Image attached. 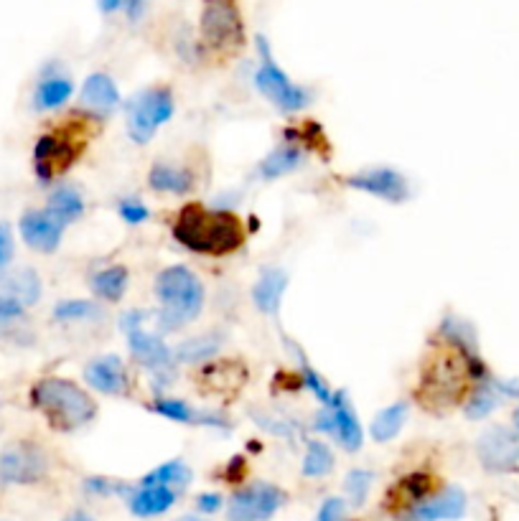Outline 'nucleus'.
Wrapping results in <instances>:
<instances>
[{
    "mask_svg": "<svg viewBox=\"0 0 519 521\" xmlns=\"http://www.w3.org/2000/svg\"><path fill=\"white\" fill-rule=\"evenodd\" d=\"M326 410L329 412L316 417V430L334 433L336 440H339L349 453H357V450L362 448L364 433L357 415H354L352 405H349V400H346V394L344 392L334 394V400H331V405L326 407Z\"/></svg>",
    "mask_w": 519,
    "mask_h": 521,
    "instance_id": "13",
    "label": "nucleus"
},
{
    "mask_svg": "<svg viewBox=\"0 0 519 521\" xmlns=\"http://www.w3.org/2000/svg\"><path fill=\"white\" fill-rule=\"evenodd\" d=\"M303 384H306V387L311 389L313 394H316V400H319L321 405H324V407L331 405V400H334V394L329 392V387H326L324 379H321L319 374L313 372V369L306 364V361H303Z\"/></svg>",
    "mask_w": 519,
    "mask_h": 521,
    "instance_id": "36",
    "label": "nucleus"
},
{
    "mask_svg": "<svg viewBox=\"0 0 519 521\" xmlns=\"http://www.w3.org/2000/svg\"><path fill=\"white\" fill-rule=\"evenodd\" d=\"M176 504V491L166 486H140L138 491L128 494V506L135 516H158L166 514L171 506Z\"/></svg>",
    "mask_w": 519,
    "mask_h": 521,
    "instance_id": "19",
    "label": "nucleus"
},
{
    "mask_svg": "<svg viewBox=\"0 0 519 521\" xmlns=\"http://www.w3.org/2000/svg\"><path fill=\"white\" fill-rule=\"evenodd\" d=\"M130 283V275L123 265H112L105 267L102 272H97L92 278V290H95L97 298L107 300V303H118L125 295Z\"/></svg>",
    "mask_w": 519,
    "mask_h": 521,
    "instance_id": "25",
    "label": "nucleus"
},
{
    "mask_svg": "<svg viewBox=\"0 0 519 521\" xmlns=\"http://www.w3.org/2000/svg\"><path fill=\"white\" fill-rule=\"evenodd\" d=\"M257 49H260V56H263V67L255 72V87L283 112L303 110V107L308 105L306 89L293 84L291 79H288V74L275 64L268 41L257 39Z\"/></svg>",
    "mask_w": 519,
    "mask_h": 521,
    "instance_id": "6",
    "label": "nucleus"
},
{
    "mask_svg": "<svg viewBox=\"0 0 519 521\" xmlns=\"http://www.w3.org/2000/svg\"><path fill=\"white\" fill-rule=\"evenodd\" d=\"M207 3H209V0H207Z\"/></svg>",
    "mask_w": 519,
    "mask_h": 521,
    "instance_id": "47",
    "label": "nucleus"
},
{
    "mask_svg": "<svg viewBox=\"0 0 519 521\" xmlns=\"http://www.w3.org/2000/svg\"><path fill=\"white\" fill-rule=\"evenodd\" d=\"M49 461L46 453L34 443H16L6 453H0V483L28 486L46 476Z\"/></svg>",
    "mask_w": 519,
    "mask_h": 521,
    "instance_id": "10",
    "label": "nucleus"
},
{
    "mask_svg": "<svg viewBox=\"0 0 519 521\" xmlns=\"http://www.w3.org/2000/svg\"><path fill=\"white\" fill-rule=\"evenodd\" d=\"M476 450L486 471L504 473L519 466V435L509 427H489L479 438Z\"/></svg>",
    "mask_w": 519,
    "mask_h": 521,
    "instance_id": "12",
    "label": "nucleus"
},
{
    "mask_svg": "<svg viewBox=\"0 0 519 521\" xmlns=\"http://www.w3.org/2000/svg\"><path fill=\"white\" fill-rule=\"evenodd\" d=\"M54 318L64 323L95 321V318H102V311L97 308V303H90V300H64L54 308Z\"/></svg>",
    "mask_w": 519,
    "mask_h": 521,
    "instance_id": "33",
    "label": "nucleus"
},
{
    "mask_svg": "<svg viewBox=\"0 0 519 521\" xmlns=\"http://www.w3.org/2000/svg\"><path fill=\"white\" fill-rule=\"evenodd\" d=\"M120 92L107 74H92L82 87V105L92 112H110L118 107Z\"/></svg>",
    "mask_w": 519,
    "mask_h": 521,
    "instance_id": "21",
    "label": "nucleus"
},
{
    "mask_svg": "<svg viewBox=\"0 0 519 521\" xmlns=\"http://www.w3.org/2000/svg\"><path fill=\"white\" fill-rule=\"evenodd\" d=\"M285 504V494L270 483H257V486L237 491L227 506L229 521H268L280 506Z\"/></svg>",
    "mask_w": 519,
    "mask_h": 521,
    "instance_id": "11",
    "label": "nucleus"
},
{
    "mask_svg": "<svg viewBox=\"0 0 519 521\" xmlns=\"http://www.w3.org/2000/svg\"><path fill=\"white\" fill-rule=\"evenodd\" d=\"M64 224L56 217H51L49 211H28L21 219V237L31 250L39 252H54L62 242Z\"/></svg>",
    "mask_w": 519,
    "mask_h": 521,
    "instance_id": "16",
    "label": "nucleus"
},
{
    "mask_svg": "<svg viewBox=\"0 0 519 521\" xmlns=\"http://www.w3.org/2000/svg\"><path fill=\"white\" fill-rule=\"evenodd\" d=\"M153 191H163V194L184 196L194 189V176L186 168L171 166V163H156L148 176Z\"/></svg>",
    "mask_w": 519,
    "mask_h": 521,
    "instance_id": "22",
    "label": "nucleus"
},
{
    "mask_svg": "<svg viewBox=\"0 0 519 521\" xmlns=\"http://www.w3.org/2000/svg\"><path fill=\"white\" fill-rule=\"evenodd\" d=\"M151 410L158 412L161 417H166V420L181 422V425H191V422H201V425H212V427L224 425L222 417L209 415V412L191 410V405H186V402L181 400H156L151 405Z\"/></svg>",
    "mask_w": 519,
    "mask_h": 521,
    "instance_id": "24",
    "label": "nucleus"
},
{
    "mask_svg": "<svg viewBox=\"0 0 519 521\" xmlns=\"http://www.w3.org/2000/svg\"><path fill=\"white\" fill-rule=\"evenodd\" d=\"M128 3V16L130 21H135V18L140 16V8H143V0H125Z\"/></svg>",
    "mask_w": 519,
    "mask_h": 521,
    "instance_id": "43",
    "label": "nucleus"
},
{
    "mask_svg": "<svg viewBox=\"0 0 519 521\" xmlns=\"http://www.w3.org/2000/svg\"><path fill=\"white\" fill-rule=\"evenodd\" d=\"M219 339L217 336H201V339L184 341V344L176 349V359L186 361V364H196V361H207L209 356L217 354Z\"/></svg>",
    "mask_w": 519,
    "mask_h": 521,
    "instance_id": "34",
    "label": "nucleus"
},
{
    "mask_svg": "<svg viewBox=\"0 0 519 521\" xmlns=\"http://www.w3.org/2000/svg\"><path fill=\"white\" fill-rule=\"evenodd\" d=\"M346 186L364 191V194L374 196V199L390 201V204H402L408 199V181L392 168H372V171L357 173V176H346Z\"/></svg>",
    "mask_w": 519,
    "mask_h": 521,
    "instance_id": "14",
    "label": "nucleus"
},
{
    "mask_svg": "<svg viewBox=\"0 0 519 521\" xmlns=\"http://www.w3.org/2000/svg\"><path fill=\"white\" fill-rule=\"evenodd\" d=\"M87 491H90V494H97V496H110V494H115V491H120V486L105 481V478H90V481H87Z\"/></svg>",
    "mask_w": 519,
    "mask_h": 521,
    "instance_id": "40",
    "label": "nucleus"
},
{
    "mask_svg": "<svg viewBox=\"0 0 519 521\" xmlns=\"http://www.w3.org/2000/svg\"><path fill=\"white\" fill-rule=\"evenodd\" d=\"M74 521H92V516L84 514V511H77V514H74Z\"/></svg>",
    "mask_w": 519,
    "mask_h": 521,
    "instance_id": "44",
    "label": "nucleus"
},
{
    "mask_svg": "<svg viewBox=\"0 0 519 521\" xmlns=\"http://www.w3.org/2000/svg\"><path fill=\"white\" fill-rule=\"evenodd\" d=\"M405 420H408V405H405V402H395V405L385 407V410L374 415L372 438L377 440V443H390L392 438H397Z\"/></svg>",
    "mask_w": 519,
    "mask_h": 521,
    "instance_id": "27",
    "label": "nucleus"
},
{
    "mask_svg": "<svg viewBox=\"0 0 519 521\" xmlns=\"http://www.w3.org/2000/svg\"><path fill=\"white\" fill-rule=\"evenodd\" d=\"M436 491V481L428 473H410L402 481L392 486L390 496H387V506L395 511H410L420 504V501L430 499Z\"/></svg>",
    "mask_w": 519,
    "mask_h": 521,
    "instance_id": "18",
    "label": "nucleus"
},
{
    "mask_svg": "<svg viewBox=\"0 0 519 521\" xmlns=\"http://www.w3.org/2000/svg\"><path fill=\"white\" fill-rule=\"evenodd\" d=\"M173 237L199 255H229L245 242L242 222L229 211H207L189 204L173 224Z\"/></svg>",
    "mask_w": 519,
    "mask_h": 521,
    "instance_id": "2",
    "label": "nucleus"
},
{
    "mask_svg": "<svg viewBox=\"0 0 519 521\" xmlns=\"http://www.w3.org/2000/svg\"><path fill=\"white\" fill-rule=\"evenodd\" d=\"M82 143L84 133H79V130L74 133V125H69L67 130H56V133L41 135L34 148L36 176L44 183H49L51 178L56 176H62V173L77 161Z\"/></svg>",
    "mask_w": 519,
    "mask_h": 521,
    "instance_id": "5",
    "label": "nucleus"
},
{
    "mask_svg": "<svg viewBox=\"0 0 519 521\" xmlns=\"http://www.w3.org/2000/svg\"><path fill=\"white\" fill-rule=\"evenodd\" d=\"M466 514V494L461 488L448 486L441 494L420 501L415 509L408 511L410 521H458Z\"/></svg>",
    "mask_w": 519,
    "mask_h": 521,
    "instance_id": "15",
    "label": "nucleus"
},
{
    "mask_svg": "<svg viewBox=\"0 0 519 521\" xmlns=\"http://www.w3.org/2000/svg\"><path fill=\"white\" fill-rule=\"evenodd\" d=\"M118 211H120V217H123L128 224H140V222H146V219H148L146 206L140 204V201H133V199L120 201Z\"/></svg>",
    "mask_w": 519,
    "mask_h": 521,
    "instance_id": "37",
    "label": "nucleus"
},
{
    "mask_svg": "<svg viewBox=\"0 0 519 521\" xmlns=\"http://www.w3.org/2000/svg\"><path fill=\"white\" fill-rule=\"evenodd\" d=\"M31 402L56 430H77L97 417L95 400L69 379H41L31 389Z\"/></svg>",
    "mask_w": 519,
    "mask_h": 521,
    "instance_id": "3",
    "label": "nucleus"
},
{
    "mask_svg": "<svg viewBox=\"0 0 519 521\" xmlns=\"http://www.w3.org/2000/svg\"><path fill=\"white\" fill-rule=\"evenodd\" d=\"M179 521H201V519H194V516H186V519H179Z\"/></svg>",
    "mask_w": 519,
    "mask_h": 521,
    "instance_id": "46",
    "label": "nucleus"
},
{
    "mask_svg": "<svg viewBox=\"0 0 519 521\" xmlns=\"http://www.w3.org/2000/svg\"><path fill=\"white\" fill-rule=\"evenodd\" d=\"M486 369L471 351L446 344L425 361L418 397L428 410L448 412L461 405L471 382H484Z\"/></svg>",
    "mask_w": 519,
    "mask_h": 521,
    "instance_id": "1",
    "label": "nucleus"
},
{
    "mask_svg": "<svg viewBox=\"0 0 519 521\" xmlns=\"http://www.w3.org/2000/svg\"><path fill=\"white\" fill-rule=\"evenodd\" d=\"M125 6V0H100V8L105 13H115Z\"/></svg>",
    "mask_w": 519,
    "mask_h": 521,
    "instance_id": "42",
    "label": "nucleus"
},
{
    "mask_svg": "<svg viewBox=\"0 0 519 521\" xmlns=\"http://www.w3.org/2000/svg\"><path fill=\"white\" fill-rule=\"evenodd\" d=\"M189 483L191 468L186 466L184 461H168L163 463V466L153 468V471L140 481V486H166L171 488V491H181V488H186Z\"/></svg>",
    "mask_w": 519,
    "mask_h": 521,
    "instance_id": "28",
    "label": "nucleus"
},
{
    "mask_svg": "<svg viewBox=\"0 0 519 521\" xmlns=\"http://www.w3.org/2000/svg\"><path fill=\"white\" fill-rule=\"evenodd\" d=\"M0 295H6V298H13L16 303H21L23 308L28 305H34L41 295V283H39V275L34 270H18L13 272L11 278L3 283L0 288Z\"/></svg>",
    "mask_w": 519,
    "mask_h": 521,
    "instance_id": "23",
    "label": "nucleus"
},
{
    "mask_svg": "<svg viewBox=\"0 0 519 521\" xmlns=\"http://www.w3.org/2000/svg\"><path fill=\"white\" fill-rule=\"evenodd\" d=\"M143 318H146V313L140 311H130L128 316L123 318V328L125 333H128L130 351H133V356L140 364L146 366L148 372L158 374V377H166V374H171L173 354L171 349L158 339L156 333L143 328Z\"/></svg>",
    "mask_w": 519,
    "mask_h": 521,
    "instance_id": "8",
    "label": "nucleus"
},
{
    "mask_svg": "<svg viewBox=\"0 0 519 521\" xmlns=\"http://www.w3.org/2000/svg\"><path fill=\"white\" fill-rule=\"evenodd\" d=\"M196 504H199V509L204 511V514H214V511H219V506H222V496H219V494H201Z\"/></svg>",
    "mask_w": 519,
    "mask_h": 521,
    "instance_id": "41",
    "label": "nucleus"
},
{
    "mask_svg": "<svg viewBox=\"0 0 519 521\" xmlns=\"http://www.w3.org/2000/svg\"><path fill=\"white\" fill-rule=\"evenodd\" d=\"M344 514H346L344 499H339V496H331V499H326L324 504H321L316 521H344Z\"/></svg>",
    "mask_w": 519,
    "mask_h": 521,
    "instance_id": "38",
    "label": "nucleus"
},
{
    "mask_svg": "<svg viewBox=\"0 0 519 521\" xmlns=\"http://www.w3.org/2000/svg\"><path fill=\"white\" fill-rule=\"evenodd\" d=\"M72 92L74 84L67 77H56L54 74V77L41 79V84L36 87L34 105L39 110H56V107H62L72 97Z\"/></svg>",
    "mask_w": 519,
    "mask_h": 521,
    "instance_id": "29",
    "label": "nucleus"
},
{
    "mask_svg": "<svg viewBox=\"0 0 519 521\" xmlns=\"http://www.w3.org/2000/svg\"><path fill=\"white\" fill-rule=\"evenodd\" d=\"M514 425H517V430H519V410L514 412Z\"/></svg>",
    "mask_w": 519,
    "mask_h": 521,
    "instance_id": "45",
    "label": "nucleus"
},
{
    "mask_svg": "<svg viewBox=\"0 0 519 521\" xmlns=\"http://www.w3.org/2000/svg\"><path fill=\"white\" fill-rule=\"evenodd\" d=\"M46 211L67 227V224L77 222V219L84 214L82 194H79L77 189H72V186H62V189H56L54 194H51Z\"/></svg>",
    "mask_w": 519,
    "mask_h": 521,
    "instance_id": "26",
    "label": "nucleus"
},
{
    "mask_svg": "<svg viewBox=\"0 0 519 521\" xmlns=\"http://www.w3.org/2000/svg\"><path fill=\"white\" fill-rule=\"evenodd\" d=\"M13 260V234L8 224H0V272L6 270Z\"/></svg>",
    "mask_w": 519,
    "mask_h": 521,
    "instance_id": "39",
    "label": "nucleus"
},
{
    "mask_svg": "<svg viewBox=\"0 0 519 521\" xmlns=\"http://www.w3.org/2000/svg\"><path fill=\"white\" fill-rule=\"evenodd\" d=\"M372 481H374V473L364 471V468H357V471H352L349 476H346V494H349V499H352L354 506H359L364 499H367Z\"/></svg>",
    "mask_w": 519,
    "mask_h": 521,
    "instance_id": "35",
    "label": "nucleus"
},
{
    "mask_svg": "<svg viewBox=\"0 0 519 521\" xmlns=\"http://www.w3.org/2000/svg\"><path fill=\"white\" fill-rule=\"evenodd\" d=\"M84 379L90 387H95L102 394H128V372L125 364L118 356H100V359L90 361L84 369Z\"/></svg>",
    "mask_w": 519,
    "mask_h": 521,
    "instance_id": "17",
    "label": "nucleus"
},
{
    "mask_svg": "<svg viewBox=\"0 0 519 521\" xmlns=\"http://www.w3.org/2000/svg\"><path fill=\"white\" fill-rule=\"evenodd\" d=\"M173 115L171 89L156 87L140 92L128 105V133L135 143H148Z\"/></svg>",
    "mask_w": 519,
    "mask_h": 521,
    "instance_id": "7",
    "label": "nucleus"
},
{
    "mask_svg": "<svg viewBox=\"0 0 519 521\" xmlns=\"http://www.w3.org/2000/svg\"><path fill=\"white\" fill-rule=\"evenodd\" d=\"M301 163H303L301 150L293 148V145H283V148L273 150V153L265 158L263 166H260V176L268 178V181H275V178L288 176V173L296 171Z\"/></svg>",
    "mask_w": 519,
    "mask_h": 521,
    "instance_id": "30",
    "label": "nucleus"
},
{
    "mask_svg": "<svg viewBox=\"0 0 519 521\" xmlns=\"http://www.w3.org/2000/svg\"><path fill=\"white\" fill-rule=\"evenodd\" d=\"M156 295L161 300V323L166 331L186 326L201 313L204 288L189 267L173 265L158 275Z\"/></svg>",
    "mask_w": 519,
    "mask_h": 521,
    "instance_id": "4",
    "label": "nucleus"
},
{
    "mask_svg": "<svg viewBox=\"0 0 519 521\" xmlns=\"http://www.w3.org/2000/svg\"><path fill=\"white\" fill-rule=\"evenodd\" d=\"M334 471V453L321 440H311L303 458V476L308 478H324Z\"/></svg>",
    "mask_w": 519,
    "mask_h": 521,
    "instance_id": "31",
    "label": "nucleus"
},
{
    "mask_svg": "<svg viewBox=\"0 0 519 521\" xmlns=\"http://www.w3.org/2000/svg\"><path fill=\"white\" fill-rule=\"evenodd\" d=\"M497 402H499V397H497V392H494L492 384L481 382L479 387L471 392L469 402L464 405L466 417H469V420H484L486 415H492V412L497 410Z\"/></svg>",
    "mask_w": 519,
    "mask_h": 521,
    "instance_id": "32",
    "label": "nucleus"
},
{
    "mask_svg": "<svg viewBox=\"0 0 519 521\" xmlns=\"http://www.w3.org/2000/svg\"><path fill=\"white\" fill-rule=\"evenodd\" d=\"M201 34L212 49H237L242 44V18L235 0H209L201 16Z\"/></svg>",
    "mask_w": 519,
    "mask_h": 521,
    "instance_id": "9",
    "label": "nucleus"
},
{
    "mask_svg": "<svg viewBox=\"0 0 519 521\" xmlns=\"http://www.w3.org/2000/svg\"><path fill=\"white\" fill-rule=\"evenodd\" d=\"M285 285H288L285 272L278 270V267H268V270L257 278L255 288H252V300H255V305L260 308V311L268 313V316H273V313H278V308H280Z\"/></svg>",
    "mask_w": 519,
    "mask_h": 521,
    "instance_id": "20",
    "label": "nucleus"
}]
</instances>
